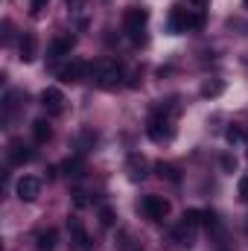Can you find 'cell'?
I'll return each mask as SVG.
<instances>
[{
	"label": "cell",
	"instance_id": "29",
	"mask_svg": "<svg viewBox=\"0 0 248 251\" xmlns=\"http://www.w3.org/2000/svg\"><path fill=\"white\" fill-rule=\"evenodd\" d=\"M73 201H76V207H82L85 204V193H73Z\"/></svg>",
	"mask_w": 248,
	"mask_h": 251
},
{
	"label": "cell",
	"instance_id": "22",
	"mask_svg": "<svg viewBox=\"0 0 248 251\" xmlns=\"http://www.w3.org/2000/svg\"><path fill=\"white\" fill-rule=\"evenodd\" d=\"M181 219H184L187 225L198 228V225H204V210H196V207H193V210H187V213L181 216Z\"/></svg>",
	"mask_w": 248,
	"mask_h": 251
},
{
	"label": "cell",
	"instance_id": "26",
	"mask_svg": "<svg viewBox=\"0 0 248 251\" xmlns=\"http://www.w3.org/2000/svg\"><path fill=\"white\" fill-rule=\"evenodd\" d=\"M240 199H243V201H248V176H243V178H240Z\"/></svg>",
	"mask_w": 248,
	"mask_h": 251
},
{
	"label": "cell",
	"instance_id": "31",
	"mask_svg": "<svg viewBox=\"0 0 248 251\" xmlns=\"http://www.w3.org/2000/svg\"><path fill=\"white\" fill-rule=\"evenodd\" d=\"M246 228H248V225H246Z\"/></svg>",
	"mask_w": 248,
	"mask_h": 251
},
{
	"label": "cell",
	"instance_id": "19",
	"mask_svg": "<svg viewBox=\"0 0 248 251\" xmlns=\"http://www.w3.org/2000/svg\"><path fill=\"white\" fill-rule=\"evenodd\" d=\"M32 137H35V143H47L53 137V126L47 120H35L32 123Z\"/></svg>",
	"mask_w": 248,
	"mask_h": 251
},
{
	"label": "cell",
	"instance_id": "7",
	"mask_svg": "<svg viewBox=\"0 0 248 251\" xmlns=\"http://www.w3.org/2000/svg\"><path fill=\"white\" fill-rule=\"evenodd\" d=\"M67 231H70V246H73V251H88L91 249V237H88V231L82 228V222H79L76 216L67 219Z\"/></svg>",
	"mask_w": 248,
	"mask_h": 251
},
{
	"label": "cell",
	"instance_id": "9",
	"mask_svg": "<svg viewBox=\"0 0 248 251\" xmlns=\"http://www.w3.org/2000/svg\"><path fill=\"white\" fill-rule=\"evenodd\" d=\"M88 76H91V64L82 62V59H73L67 67L59 70V79H62V82H82V79H88Z\"/></svg>",
	"mask_w": 248,
	"mask_h": 251
},
{
	"label": "cell",
	"instance_id": "21",
	"mask_svg": "<svg viewBox=\"0 0 248 251\" xmlns=\"http://www.w3.org/2000/svg\"><path fill=\"white\" fill-rule=\"evenodd\" d=\"M114 222H117V213H114V207L102 204V207H99V225H102V228H114Z\"/></svg>",
	"mask_w": 248,
	"mask_h": 251
},
{
	"label": "cell",
	"instance_id": "20",
	"mask_svg": "<svg viewBox=\"0 0 248 251\" xmlns=\"http://www.w3.org/2000/svg\"><path fill=\"white\" fill-rule=\"evenodd\" d=\"M222 91H225V82H219V79H210L201 85V97H219Z\"/></svg>",
	"mask_w": 248,
	"mask_h": 251
},
{
	"label": "cell",
	"instance_id": "10",
	"mask_svg": "<svg viewBox=\"0 0 248 251\" xmlns=\"http://www.w3.org/2000/svg\"><path fill=\"white\" fill-rule=\"evenodd\" d=\"M125 173H128V181H143V178L149 176V161L134 152V155H128V161H125Z\"/></svg>",
	"mask_w": 248,
	"mask_h": 251
},
{
	"label": "cell",
	"instance_id": "13",
	"mask_svg": "<svg viewBox=\"0 0 248 251\" xmlns=\"http://www.w3.org/2000/svg\"><path fill=\"white\" fill-rule=\"evenodd\" d=\"M173 240H175L181 249H190V246H193V240H196V228H193V225H187L184 219H181V222L173 228Z\"/></svg>",
	"mask_w": 248,
	"mask_h": 251
},
{
	"label": "cell",
	"instance_id": "17",
	"mask_svg": "<svg viewBox=\"0 0 248 251\" xmlns=\"http://www.w3.org/2000/svg\"><path fill=\"white\" fill-rule=\"evenodd\" d=\"M62 173L67 176V178H79V176L85 173V164H82V158H79V155L67 158V161L62 164Z\"/></svg>",
	"mask_w": 248,
	"mask_h": 251
},
{
	"label": "cell",
	"instance_id": "30",
	"mask_svg": "<svg viewBox=\"0 0 248 251\" xmlns=\"http://www.w3.org/2000/svg\"><path fill=\"white\" fill-rule=\"evenodd\" d=\"M243 3H246V9H248V0H243Z\"/></svg>",
	"mask_w": 248,
	"mask_h": 251
},
{
	"label": "cell",
	"instance_id": "18",
	"mask_svg": "<svg viewBox=\"0 0 248 251\" xmlns=\"http://www.w3.org/2000/svg\"><path fill=\"white\" fill-rule=\"evenodd\" d=\"M117 251H143V246H140V240H134L128 231H120L117 234V246H114Z\"/></svg>",
	"mask_w": 248,
	"mask_h": 251
},
{
	"label": "cell",
	"instance_id": "23",
	"mask_svg": "<svg viewBox=\"0 0 248 251\" xmlns=\"http://www.w3.org/2000/svg\"><path fill=\"white\" fill-rule=\"evenodd\" d=\"M225 140H228L231 146H234V143H243V140H246V131H243L240 126H231V128L225 131Z\"/></svg>",
	"mask_w": 248,
	"mask_h": 251
},
{
	"label": "cell",
	"instance_id": "8",
	"mask_svg": "<svg viewBox=\"0 0 248 251\" xmlns=\"http://www.w3.org/2000/svg\"><path fill=\"white\" fill-rule=\"evenodd\" d=\"M76 47V35H70V32H62V35H56L53 41H50V47H47V59H62V56H70V50Z\"/></svg>",
	"mask_w": 248,
	"mask_h": 251
},
{
	"label": "cell",
	"instance_id": "27",
	"mask_svg": "<svg viewBox=\"0 0 248 251\" xmlns=\"http://www.w3.org/2000/svg\"><path fill=\"white\" fill-rule=\"evenodd\" d=\"M222 167H225L228 173H234V170H237V161H234L231 155H222Z\"/></svg>",
	"mask_w": 248,
	"mask_h": 251
},
{
	"label": "cell",
	"instance_id": "15",
	"mask_svg": "<svg viewBox=\"0 0 248 251\" xmlns=\"http://www.w3.org/2000/svg\"><path fill=\"white\" fill-rule=\"evenodd\" d=\"M56 243H59V231H56V228L38 231V237H35V249L38 251H53L56 249Z\"/></svg>",
	"mask_w": 248,
	"mask_h": 251
},
{
	"label": "cell",
	"instance_id": "1",
	"mask_svg": "<svg viewBox=\"0 0 248 251\" xmlns=\"http://www.w3.org/2000/svg\"><path fill=\"white\" fill-rule=\"evenodd\" d=\"M167 26L173 35H181V32H193V29H201L204 26V12L201 9H190V6H173L170 9V18H167Z\"/></svg>",
	"mask_w": 248,
	"mask_h": 251
},
{
	"label": "cell",
	"instance_id": "28",
	"mask_svg": "<svg viewBox=\"0 0 248 251\" xmlns=\"http://www.w3.org/2000/svg\"><path fill=\"white\" fill-rule=\"evenodd\" d=\"M3 41H6V44L12 41V24H9V21H3Z\"/></svg>",
	"mask_w": 248,
	"mask_h": 251
},
{
	"label": "cell",
	"instance_id": "6",
	"mask_svg": "<svg viewBox=\"0 0 248 251\" xmlns=\"http://www.w3.org/2000/svg\"><path fill=\"white\" fill-rule=\"evenodd\" d=\"M15 193H18L21 201H35V199L41 196V178H35V176H21L18 184H15Z\"/></svg>",
	"mask_w": 248,
	"mask_h": 251
},
{
	"label": "cell",
	"instance_id": "25",
	"mask_svg": "<svg viewBox=\"0 0 248 251\" xmlns=\"http://www.w3.org/2000/svg\"><path fill=\"white\" fill-rule=\"evenodd\" d=\"M47 3H50V0H29V12H32V15H41V12L47 9Z\"/></svg>",
	"mask_w": 248,
	"mask_h": 251
},
{
	"label": "cell",
	"instance_id": "3",
	"mask_svg": "<svg viewBox=\"0 0 248 251\" xmlns=\"http://www.w3.org/2000/svg\"><path fill=\"white\" fill-rule=\"evenodd\" d=\"M146 134H149V140H155V143H167V140L175 137L173 114H170L164 105H158V108L149 114V120H146Z\"/></svg>",
	"mask_w": 248,
	"mask_h": 251
},
{
	"label": "cell",
	"instance_id": "14",
	"mask_svg": "<svg viewBox=\"0 0 248 251\" xmlns=\"http://www.w3.org/2000/svg\"><path fill=\"white\" fill-rule=\"evenodd\" d=\"M35 53H38V41H35V35L26 32V35L21 38V44H18V59H21V62H32Z\"/></svg>",
	"mask_w": 248,
	"mask_h": 251
},
{
	"label": "cell",
	"instance_id": "16",
	"mask_svg": "<svg viewBox=\"0 0 248 251\" xmlns=\"http://www.w3.org/2000/svg\"><path fill=\"white\" fill-rule=\"evenodd\" d=\"M155 173H158V178H164V181H170V184H181V173H178L173 164L158 161V164H155Z\"/></svg>",
	"mask_w": 248,
	"mask_h": 251
},
{
	"label": "cell",
	"instance_id": "4",
	"mask_svg": "<svg viewBox=\"0 0 248 251\" xmlns=\"http://www.w3.org/2000/svg\"><path fill=\"white\" fill-rule=\"evenodd\" d=\"M146 24H149V12L143 6H128L123 12V29L134 44H143L146 41V35H143L146 32Z\"/></svg>",
	"mask_w": 248,
	"mask_h": 251
},
{
	"label": "cell",
	"instance_id": "24",
	"mask_svg": "<svg viewBox=\"0 0 248 251\" xmlns=\"http://www.w3.org/2000/svg\"><path fill=\"white\" fill-rule=\"evenodd\" d=\"M204 228L207 231H219V216L213 210H204Z\"/></svg>",
	"mask_w": 248,
	"mask_h": 251
},
{
	"label": "cell",
	"instance_id": "5",
	"mask_svg": "<svg viewBox=\"0 0 248 251\" xmlns=\"http://www.w3.org/2000/svg\"><path fill=\"white\" fill-rule=\"evenodd\" d=\"M170 210H173V204H170V199H164V196L149 193V196L140 199V213H143L149 222H164V219L170 216Z\"/></svg>",
	"mask_w": 248,
	"mask_h": 251
},
{
	"label": "cell",
	"instance_id": "11",
	"mask_svg": "<svg viewBox=\"0 0 248 251\" xmlns=\"http://www.w3.org/2000/svg\"><path fill=\"white\" fill-rule=\"evenodd\" d=\"M35 158V152L24 143V140H12L9 143V161L15 164V167H24V164H29Z\"/></svg>",
	"mask_w": 248,
	"mask_h": 251
},
{
	"label": "cell",
	"instance_id": "2",
	"mask_svg": "<svg viewBox=\"0 0 248 251\" xmlns=\"http://www.w3.org/2000/svg\"><path fill=\"white\" fill-rule=\"evenodd\" d=\"M123 67L117 62H111V59H102V62L91 64V82L97 85V88H102V91H114V88H120L123 85Z\"/></svg>",
	"mask_w": 248,
	"mask_h": 251
},
{
	"label": "cell",
	"instance_id": "12",
	"mask_svg": "<svg viewBox=\"0 0 248 251\" xmlns=\"http://www.w3.org/2000/svg\"><path fill=\"white\" fill-rule=\"evenodd\" d=\"M38 100H41V105H44L47 111H53V114H59V111L64 108V94L59 91V88H44Z\"/></svg>",
	"mask_w": 248,
	"mask_h": 251
}]
</instances>
